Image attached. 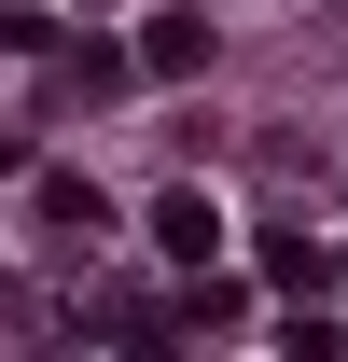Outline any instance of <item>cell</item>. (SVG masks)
Returning <instances> with one entry per match:
<instances>
[{
	"mask_svg": "<svg viewBox=\"0 0 348 362\" xmlns=\"http://www.w3.org/2000/svg\"><path fill=\"white\" fill-rule=\"evenodd\" d=\"M195 56H209V28H195V14H168V28L139 42V70H195Z\"/></svg>",
	"mask_w": 348,
	"mask_h": 362,
	"instance_id": "3957f363",
	"label": "cell"
},
{
	"mask_svg": "<svg viewBox=\"0 0 348 362\" xmlns=\"http://www.w3.org/2000/svg\"><path fill=\"white\" fill-rule=\"evenodd\" d=\"M153 237H168L181 265H209V251H223V209H209V195H168V209H153Z\"/></svg>",
	"mask_w": 348,
	"mask_h": 362,
	"instance_id": "6da1fadb",
	"label": "cell"
},
{
	"mask_svg": "<svg viewBox=\"0 0 348 362\" xmlns=\"http://www.w3.org/2000/svg\"><path fill=\"white\" fill-rule=\"evenodd\" d=\"M265 279H279V293H320V279H335V251H306V237H265Z\"/></svg>",
	"mask_w": 348,
	"mask_h": 362,
	"instance_id": "7a4b0ae2",
	"label": "cell"
}]
</instances>
